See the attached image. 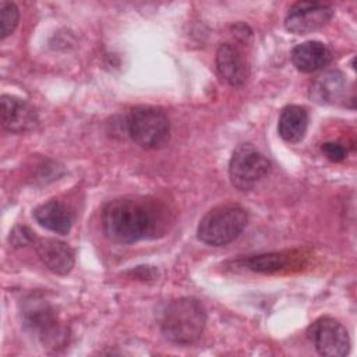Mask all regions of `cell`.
Wrapping results in <instances>:
<instances>
[{"label": "cell", "instance_id": "obj_5", "mask_svg": "<svg viewBox=\"0 0 357 357\" xmlns=\"http://www.w3.org/2000/svg\"><path fill=\"white\" fill-rule=\"evenodd\" d=\"M269 160L251 144L238 145L229 162V177L240 191L252 190L269 172Z\"/></svg>", "mask_w": 357, "mask_h": 357}, {"label": "cell", "instance_id": "obj_10", "mask_svg": "<svg viewBox=\"0 0 357 357\" xmlns=\"http://www.w3.org/2000/svg\"><path fill=\"white\" fill-rule=\"evenodd\" d=\"M349 84L346 77L337 71L331 70L319 74L310 86V96L321 105H335L347 100Z\"/></svg>", "mask_w": 357, "mask_h": 357}, {"label": "cell", "instance_id": "obj_1", "mask_svg": "<svg viewBox=\"0 0 357 357\" xmlns=\"http://www.w3.org/2000/svg\"><path fill=\"white\" fill-rule=\"evenodd\" d=\"M169 212L156 199L126 195L109 201L102 211V231L117 244L156 238L167 230Z\"/></svg>", "mask_w": 357, "mask_h": 357}, {"label": "cell", "instance_id": "obj_7", "mask_svg": "<svg viewBox=\"0 0 357 357\" xmlns=\"http://www.w3.org/2000/svg\"><path fill=\"white\" fill-rule=\"evenodd\" d=\"M333 17V8L328 4L318 1H298L290 7L284 26L296 35L314 32L326 25Z\"/></svg>", "mask_w": 357, "mask_h": 357}, {"label": "cell", "instance_id": "obj_19", "mask_svg": "<svg viewBox=\"0 0 357 357\" xmlns=\"http://www.w3.org/2000/svg\"><path fill=\"white\" fill-rule=\"evenodd\" d=\"M321 151L332 162H342L347 156V149L339 142H325L322 144Z\"/></svg>", "mask_w": 357, "mask_h": 357}, {"label": "cell", "instance_id": "obj_9", "mask_svg": "<svg viewBox=\"0 0 357 357\" xmlns=\"http://www.w3.org/2000/svg\"><path fill=\"white\" fill-rule=\"evenodd\" d=\"M219 75L231 86H243L248 79L250 68L244 53L231 43H223L216 52Z\"/></svg>", "mask_w": 357, "mask_h": 357}, {"label": "cell", "instance_id": "obj_11", "mask_svg": "<svg viewBox=\"0 0 357 357\" xmlns=\"http://www.w3.org/2000/svg\"><path fill=\"white\" fill-rule=\"evenodd\" d=\"M36 254L43 265L57 275H67L74 266V251L56 238H35Z\"/></svg>", "mask_w": 357, "mask_h": 357}, {"label": "cell", "instance_id": "obj_18", "mask_svg": "<svg viewBox=\"0 0 357 357\" xmlns=\"http://www.w3.org/2000/svg\"><path fill=\"white\" fill-rule=\"evenodd\" d=\"M35 233H32L26 226H15L10 233V243L14 247H24L26 244H33Z\"/></svg>", "mask_w": 357, "mask_h": 357}, {"label": "cell", "instance_id": "obj_6", "mask_svg": "<svg viewBox=\"0 0 357 357\" xmlns=\"http://www.w3.org/2000/svg\"><path fill=\"white\" fill-rule=\"evenodd\" d=\"M307 336L317 351L325 357L346 356L350 347L346 328L335 318L324 317L314 321L307 329Z\"/></svg>", "mask_w": 357, "mask_h": 357}, {"label": "cell", "instance_id": "obj_14", "mask_svg": "<svg viewBox=\"0 0 357 357\" xmlns=\"http://www.w3.org/2000/svg\"><path fill=\"white\" fill-rule=\"evenodd\" d=\"M33 218L40 226L57 234H67L73 226L71 209L57 199L39 205L33 211Z\"/></svg>", "mask_w": 357, "mask_h": 357}, {"label": "cell", "instance_id": "obj_13", "mask_svg": "<svg viewBox=\"0 0 357 357\" xmlns=\"http://www.w3.org/2000/svg\"><path fill=\"white\" fill-rule=\"evenodd\" d=\"M332 53L326 45L318 40H308L291 50V61L298 71L315 73L329 64Z\"/></svg>", "mask_w": 357, "mask_h": 357}, {"label": "cell", "instance_id": "obj_15", "mask_svg": "<svg viewBox=\"0 0 357 357\" xmlns=\"http://www.w3.org/2000/svg\"><path fill=\"white\" fill-rule=\"evenodd\" d=\"M308 126V114L303 106H286L279 117L278 131L287 142H298L304 138Z\"/></svg>", "mask_w": 357, "mask_h": 357}, {"label": "cell", "instance_id": "obj_17", "mask_svg": "<svg viewBox=\"0 0 357 357\" xmlns=\"http://www.w3.org/2000/svg\"><path fill=\"white\" fill-rule=\"evenodd\" d=\"M20 20V11L14 3H0V38L8 36L17 26Z\"/></svg>", "mask_w": 357, "mask_h": 357}, {"label": "cell", "instance_id": "obj_8", "mask_svg": "<svg viewBox=\"0 0 357 357\" xmlns=\"http://www.w3.org/2000/svg\"><path fill=\"white\" fill-rule=\"evenodd\" d=\"M1 126L6 131L22 134L38 126V113L28 102L11 96H1Z\"/></svg>", "mask_w": 357, "mask_h": 357}, {"label": "cell", "instance_id": "obj_4", "mask_svg": "<svg viewBox=\"0 0 357 357\" xmlns=\"http://www.w3.org/2000/svg\"><path fill=\"white\" fill-rule=\"evenodd\" d=\"M130 138L145 149H159L169 142L170 123L163 110L153 106H135L126 119Z\"/></svg>", "mask_w": 357, "mask_h": 357}, {"label": "cell", "instance_id": "obj_3", "mask_svg": "<svg viewBox=\"0 0 357 357\" xmlns=\"http://www.w3.org/2000/svg\"><path fill=\"white\" fill-rule=\"evenodd\" d=\"M247 219V212L240 205L225 204L215 206L199 220L198 238L208 245H226L241 234Z\"/></svg>", "mask_w": 357, "mask_h": 357}, {"label": "cell", "instance_id": "obj_2", "mask_svg": "<svg viewBox=\"0 0 357 357\" xmlns=\"http://www.w3.org/2000/svg\"><path fill=\"white\" fill-rule=\"evenodd\" d=\"M206 325V310L194 297L173 300L163 311L160 329L163 336L176 344L197 342Z\"/></svg>", "mask_w": 357, "mask_h": 357}, {"label": "cell", "instance_id": "obj_16", "mask_svg": "<svg viewBox=\"0 0 357 357\" xmlns=\"http://www.w3.org/2000/svg\"><path fill=\"white\" fill-rule=\"evenodd\" d=\"M247 266L257 272H276L287 266L289 257L282 252H271L264 255H255L247 259Z\"/></svg>", "mask_w": 357, "mask_h": 357}, {"label": "cell", "instance_id": "obj_12", "mask_svg": "<svg viewBox=\"0 0 357 357\" xmlns=\"http://www.w3.org/2000/svg\"><path fill=\"white\" fill-rule=\"evenodd\" d=\"M25 319L31 329L38 332V336L43 343L56 346L64 339L63 329L57 324L54 312L47 304L29 305L25 311Z\"/></svg>", "mask_w": 357, "mask_h": 357}]
</instances>
